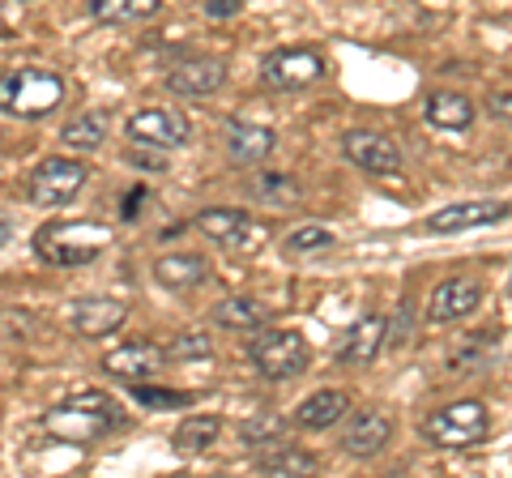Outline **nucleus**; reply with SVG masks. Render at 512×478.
<instances>
[{
  "mask_svg": "<svg viewBox=\"0 0 512 478\" xmlns=\"http://www.w3.org/2000/svg\"><path fill=\"white\" fill-rule=\"evenodd\" d=\"M227 82V65L214 56H197V60H180L171 73H167V90L180 94V99H205V94L222 90Z\"/></svg>",
  "mask_w": 512,
  "mask_h": 478,
  "instance_id": "2eb2a0df",
  "label": "nucleus"
},
{
  "mask_svg": "<svg viewBox=\"0 0 512 478\" xmlns=\"http://www.w3.org/2000/svg\"><path fill=\"white\" fill-rule=\"evenodd\" d=\"M325 248H333V231L316 227V222L286 235V252H291V257H308V252H325Z\"/></svg>",
  "mask_w": 512,
  "mask_h": 478,
  "instance_id": "cd10ccee",
  "label": "nucleus"
},
{
  "mask_svg": "<svg viewBox=\"0 0 512 478\" xmlns=\"http://www.w3.org/2000/svg\"><path fill=\"white\" fill-rule=\"evenodd\" d=\"M218 436H222V423L214 419V414H188V419L175 427L171 449L184 453V457H197V453H205V449H214Z\"/></svg>",
  "mask_w": 512,
  "mask_h": 478,
  "instance_id": "393cba45",
  "label": "nucleus"
},
{
  "mask_svg": "<svg viewBox=\"0 0 512 478\" xmlns=\"http://www.w3.org/2000/svg\"><path fill=\"white\" fill-rule=\"evenodd\" d=\"M64 77L56 69H39V65H22L9 69L0 77V111L18 120H43L64 103Z\"/></svg>",
  "mask_w": 512,
  "mask_h": 478,
  "instance_id": "7ed1b4c3",
  "label": "nucleus"
},
{
  "mask_svg": "<svg viewBox=\"0 0 512 478\" xmlns=\"http://www.w3.org/2000/svg\"><path fill=\"white\" fill-rule=\"evenodd\" d=\"M133 402H141L146 410H180V406H192L197 397H192V393H180V389L150 385V380H137V385H133Z\"/></svg>",
  "mask_w": 512,
  "mask_h": 478,
  "instance_id": "bb28decb",
  "label": "nucleus"
},
{
  "mask_svg": "<svg viewBox=\"0 0 512 478\" xmlns=\"http://www.w3.org/2000/svg\"><path fill=\"white\" fill-rule=\"evenodd\" d=\"M141 201H146V188H133V193H128V205H124V218H133L141 210Z\"/></svg>",
  "mask_w": 512,
  "mask_h": 478,
  "instance_id": "f704fd0d",
  "label": "nucleus"
},
{
  "mask_svg": "<svg viewBox=\"0 0 512 478\" xmlns=\"http://www.w3.org/2000/svg\"><path fill=\"white\" fill-rule=\"evenodd\" d=\"M248 359L252 368L265 380H295L308 372L312 363V346L299 329H256V338L248 342Z\"/></svg>",
  "mask_w": 512,
  "mask_h": 478,
  "instance_id": "39448f33",
  "label": "nucleus"
},
{
  "mask_svg": "<svg viewBox=\"0 0 512 478\" xmlns=\"http://www.w3.org/2000/svg\"><path fill=\"white\" fill-rule=\"evenodd\" d=\"M192 227H197L201 235H210L214 244L222 248H244L252 235H261L252 227V218L244 210H231V205H214V210H201L197 218H192Z\"/></svg>",
  "mask_w": 512,
  "mask_h": 478,
  "instance_id": "dca6fc26",
  "label": "nucleus"
},
{
  "mask_svg": "<svg viewBox=\"0 0 512 478\" xmlns=\"http://www.w3.org/2000/svg\"><path fill=\"white\" fill-rule=\"evenodd\" d=\"M256 470L261 474H320V457L308 449H295V444H282V449L256 457Z\"/></svg>",
  "mask_w": 512,
  "mask_h": 478,
  "instance_id": "a878e982",
  "label": "nucleus"
},
{
  "mask_svg": "<svg viewBox=\"0 0 512 478\" xmlns=\"http://www.w3.org/2000/svg\"><path fill=\"white\" fill-rule=\"evenodd\" d=\"M210 355H214V338H205V333H180L167 346V359H210Z\"/></svg>",
  "mask_w": 512,
  "mask_h": 478,
  "instance_id": "7c9ffc66",
  "label": "nucleus"
},
{
  "mask_svg": "<svg viewBox=\"0 0 512 478\" xmlns=\"http://www.w3.org/2000/svg\"><path fill=\"white\" fill-rule=\"evenodd\" d=\"M163 363H167L163 346H154L146 338H133V342H124L116 350H107L103 372L116 376V380H128V385H137V380H154L158 372H163Z\"/></svg>",
  "mask_w": 512,
  "mask_h": 478,
  "instance_id": "9b49d317",
  "label": "nucleus"
},
{
  "mask_svg": "<svg viewBox=\"0 0 512 478\" xmlns=\"http://www.w3.org/2000/svg\"><path fill=\"white\" fill-rule=\"evenodd\" d=\"M252 193L274 201V205H295L299 201V184L291 175H261V180H252Z\"/></svg>",
  "mask_w": 512,
  "mask_h": 478,
  "instance_id": "c85d7f7f",
  "label": "nucleus"
},
{
  "mask_svg": "<svg viewBox=\"0 0 512 478\" xmlns=\"http://www.w3.org/2000/svg\"><path fill=\"white\" fill-rule=\"evenodd\" d=\"M325 69L329 65L316 47H278V52L265 56L261 77H265V86H274V90H308L325 77Z\"/></svg>",
  "mask_w": 512,
  "mask_h": 478,
  "instance_id": "6e6552de",
  "label": "nucleus"
},
{
  "mask_svg": "<svg viewBox=\"0 0 512 478\" xmlns=\"http://www.w3.org/2000/svg\"><path fill=\"white\" fill-rule=\"evenodd\" d=\"M111 133V120H107V111H82V116H73V120H64V129H60V141L69 150L77 154H94L107 141Z\"/></svg>",
  "mask_w": 512,
  "mask_h": 478,
  "instance_id": "5701e85b",
  "label": "nucleus"
},
{
  "mask_svg": "<svg viewBox=\"0 0 512 478\" xmlns=\"http://www.w3.org/2000/svg\"><path fill=\"white\" fill-rule=\"evenodd\" d=\"M205 13H210V18H231V13H239V0H210Z\"/></svg>",
  "mask_w": 512,
  "mask_h": 478,
  "instance_id": "72a5a7b5",
  "label": "nucleus"
},
{
  "mask_svg": "<svg viewBox=\"0 0 512 478\" xmlns=\"http://www.w3.org/2000/svg\"><path fill=\"white\" fill-rule=\"evenodd\" d=\"M423 116L440 133H466L474 124V99H466L461 90H431L423 99Z\"/></svg>",
  "mask_w": 512,
  "mask_h": 478,
  "instance_id": "6ab92c4d",
  "label": "nucleus"
},
{
  "mask_svg": "<svg viewBox=\"0 0 512 478\" xmlns=\"http://www.w3.org/2000/svg\"><path fill=\"white\" fill-rule=\"evenodd\" d=\"M43 427L52 432V440L94 444V440H107L111 432H120V427H124V410H120V402L111 393L82 389V393H69L64 402H56L52 410H47Z\"/></svg>",
  "mask_w": 512,
  "mask_h": 478,
  "instance_id": "f257e3e1",
  "label": "nucleus"
},
{
  "mask_svg": "<svg viewBox=\"0 0 512 478\" xmlns=\"http://www.w3.org/2000/svg\"><path fill=\"white\" fill-rule=\"evenodd\" d=\"M124 133L133 137V146H141V150H180V146H188L192 124L184 111H175V107H141L128 116Z\"/></svg>",
  "mask_w": 512,
  "mask_h": 478,
  "instance_id": "0eeeda50",
  "label": "nucleus"
},
{
  "mask_svg": "<svg viewBox=\"0 0 512 478\" xmlns=\"http://www.w3.org/2000/svg\"><path fill=\"white\" fill-rule=\"evenodd\" d=\"M154 278L167 286V291H192L210 278V261L197 257V252H171V257L154 261Z\"/></svg>",
  "mask_w": 512,
  "mask_h": 478,
  "instance_id": "4be33fe9",
  "label": "nucleus"
},
{
  "mask_svg": "<svg viewBox=\"0 0 512 478\" xmlns=\"http://www.w3.org/2000/svg\"><path fill=\"white\" fill-rule=\"evenodd\" d=\"M350 414V393L342 389H316L295 406V423L303 432H325V427L342 423Z\"/></svg>",
  "mask_w": 512,
  "mask_h": 478,
  "instance_id": "aec40b11",
  "label": "nucleus"
},
{
  "mask_svg": "<svg viewBox=\"0 0 512 478\" xmlns=\"http://www.w3.org/2000/svg\"><path fill=\"white\" fill-rule=\"evenodd\" d=\"M9 239H13V222H9V218H0V248H5Z\"/></svg>",
  "mask_w": 512,
  "mask_h": 478,
  "instance_id": "c9c22d12",
  "label": "nucleus"
},
{
  "mask_svg": "<svg viewBox=\"0 0 512 478\" xmlns=\"http://www.w3.org/2000/svg\"><path fill=\"white\" fill-rule=\"evenodd\" d=\"M410 321H414V304H410V299H402V304H397V321H389V338H384V346L402 350L410 342V333H414Z\"/></svg>",
  "mask_w": 512,
  "mask_h": 478,
  "instance_id": "2f4dec72",
  "label": "nucleus"
},
{
  "mask_svg": "<svg viewBox=\"0 0 512 478\" xmlns=\"http://www.w3.org/2000/svg\"><path fill=\"white\" fill-rule=\"evenodd\" d=\"M342 154L367 175H397L402 171V146L380 129H350L342 133Z\"/></svg>",
  "mask_w": 512,
  "mask_h": 478,
  "instance_id": "9d476101",
  "label": "nucleus"
},
{
  "mask_svg": "<svg viewBox=\"0 0 512 478\" xmlns=\"http://www.w3.org/2000/svg\"><path fill=\"white\" fill-rule=\"evenodd\" d=\"M107 244H111V231L103 222H86V218H56L35 231L39 261L56 265V269H77V265L99 261Z\"/></svg>",
  "mask_w": 512,
  "mask_h": 478,
  "instance_id": "f03ea898",
  "label": "nucleus"
},
{
  "mask_svg": "<svg viewBox=\"0 0 512 478\" xmlns=\"http://www.w3.org/2000/svg\"><path fill=\"white\" fill-rule=\"evenodd\" d=\"M282 432H286V423L282 419H274V414H261V419H248L244 427H239V436H244V444H274V440H282Z\"/></svg>",
  "mask_w": 512,
  "mask_h": 478,
  "instance_id": "c756f323",
  "label": "nucleus"
},
{
  "mask_svg": "<svg viewBox=\"0 0 512 478\" xmlns=\"http://www.w3.org/2000/svg\"><path fill=\"white\" fill-rule=\"evenodd\" d=\"M214 321L222 329H235V333H256V329H265L269 321H274V308L256 295H231L214 308Z\"/></svg>",
  "mask_w": 512,
  "mask_h": 478,
  "instance_id": "412c9836",
  "label": "nucleus"
},
{
  "mask_svg": "<svg viewBox=\"0 0 512 478\" xmlns=\"http://www.w3.org/2000/svg\"><path fill=\"white\" fill-rule=\"evenodd\" d=\"M478 304H483V282L478 278H444L427 299V321L431 325H453L461 316H470Z\"/></svg>",
  "mask_w": 512,
  "mask_h": 478,
  "instance_id": "ddd939ff",
  "label": "nucleus"
},
{
  "mask_svg": "<svg viewBox=\"0 0 512 478\" xmlns=\"http://www.w3.org/2000/svg\"><path fill=\"white\" fill-rule=\"evenodd\" d=\"M487 111L495 120H512V90H495L487 99Z\"/></svg>",
  "mask_w": 512,
  "mask_h": 478,
  "instance_id": "473e14b6",
  "label": "nucleus"
},
{
  "mask_svg": "<svg viewBox=\"0 0 512 478\" xmlns=\"http://www.w3.org/2000/svg\"><path fill=\"white\" fill-rule=\"evenodd\" d=\"M163 9V0H86V13L103 26H128V22H146Z\"/></svg>",
  "mask_w": 512,
  "mask_h": 478,
  "instance_id": "b1692460",
  "label": "nucleus"
},
{
  "mask_svg": "<svg viewBox=\"0 0 512 478\" xmlns=\"http://www.w3.org/2000/svg\"><path fill=\"white\" fill-rule=\"evenodd\" d=\"M384 338H389V321H384V316H363L359 325L346 329L338 359L346 368H367V363H376V355L384 350Z\"/></svg>",
  "mask_w": 512,
  "mask_h": 478,
  "instance_id": "f3484780",
  "label": "nucleus"
},
{
  "mask_svg": "<svg viewBox=\"0 0 512 478\" xmlns=\"http://www.w3.org/2000/svg\"><path fill=\"white\" fill-rule=\"evenodd\" d=\"M128 321V304L124 299H111V295H86L77 299L73 312H69V325L82 333V338H107Z\"/></svg>",
  "mask_w": 512,
  "mask_h": 478,
  "instance_id": "4468645a",
  "label": "nucleus"
},
{
  "mask_svg": "<svg viewBox=\"0 0 512 478\" xmlns=\"http://www.w3.org/2000/svg\"><path fill=\"white\" fill-rule=\"evenodd\" d=\"M393 432H397L393 414H384V410H376V406H367V410H359L355 419L342 427V453L359 457V461H363V457H376V453L389 449Z\"/></svg>",
  "mask_w": 512,
  "mask_h": 478,
  "instance_id": "f8f14e48",
  "label": "nucleus"
},
{
  "mask_svg": "<svg viewBox=\"0 0 512 478\" xmlns=\"http://www.w3.org/2000/svg\"><path fill=\"white\" fill-rule=\"evenodd\" d=\"M491 427V414L478 397H461V402H448V406H436L419 423V436L436 449H466V444H478L487 436Z\"/></svg>",
  "mask_w": 512,
  "mask_h": 478,
  "instance_id": "20e7f679",
  "label": "nucleus"
},
{
  "mask_svg": "<svg viewBox=\"0 0 512 478\" xmlns=\"http://www.w3.org/2000/svg\"><path fill=\"white\" fill-rule=\"evenodd\" d=\"M86 175H90V167L82 163V158L52 154V158H43V163L30 171L26 197H30V205H43V210L47 205H69L86 188Z\"/></svg>",
  "mask_w": 512,
  "mask_h": 478,
  "instance_id": "423d86ee",
  "label": "nucleus"
},
{
  "mask_svg": "<svg viewBox=\"0 0 512 478\" xmlns=\"http://www.w3.org/2000/svg\"><path fill=\"white\" fill-rule=\"evenodd\" d=\"M274 146H278V133L269 129V124H256V120H231L227 124V154L235 163L256 167L274 154Z\"/></svg>",
  "mask_w": 512,
  "mask_h": 478,
  "instance_id": "a211bd4d",
  "label": "nucleus"
},
{
  "mask_svg": "<svg viewBox=\"0 0 512 478\" xmlns=\"http://www.w3.org/2000/svg\"><path fill=\"white\" fill-rule=\"evenodd\" d=\"M504 218H512V201H491V197L453 201V205H440V210L427 214V235H461L474 227H495V222H504Z\"/></svg>",
  "mask_w": 512,
  "mask_h": 478,
  "instance_id": "1a4fd4ad",
  "label": "nucleus"
}]
</instances>
